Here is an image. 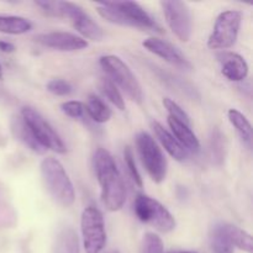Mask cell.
<instances>
[{"mask_svg": "<svg viewBox=\"0 0 253 253\" xmlns=\"http://www.w3.org/2000/svg\"><path fill=\"white\" fill-rule=\"evenodd\" d=\"M98 12L111 24L150 30L162 34L163 30L155 19L136 1H104L98 4Z\"/></svg>", "mask_w": 253, "mask_h": 253, "instance_id": "2", "label": "cell"}, {"mask_svg": "<svg viewBox=\"0 0 253 253\" xmlns=\"http://www.w3.org/2000/svg\"><path fill=\"white\" fill-rule=\"evenodd\" d=\"M163 253H198L195 251H170V252H163Z\"/></svg>", "mask_w": 253, "mask_h": 253, "instance_id": "31", "label": "cell"}, {"mask_svg": "<svg viewBox=\"0 0 253 253\" xmlns=\"http://www.w3.org/2000/svg\"><path fill=\"white\" fill-rule=\"evenodd\" d=\"M124 158H125V165L127 167L128 174H130L131 179L135 183V185H137L138 188H142V178H141L140 172L137 170L135 165V158H133L132 150L130 147H125L124 150Z\"/></svg>", "mask_w": 253, "mask_h": 253, "instance_id": "27", "label": "cell"}, {"mask_svg": "<svg viewBox=\"0 0 253 253\" xmlns=\"http://www.w3.org/2000/svg\"><path fill=\"white\" fill-rule=\"evenodd\" d=\"M94 168L100 185V197L104 207L109 211H118L125 204V184L114 157L105 148L96 150L94 155Z\"/></svg>", "mask_w": 253, "mask_h": 253, "instance_id": "1", "label": "cell"}, {"mask_svg": "<svg viewBox=\"0 0 253 253\" xmlns=\"http://www.w3.org/2000/svg\"><path fill=\"white\" fill-rule=\"evenodd\" d=\"M11 130L12 132H14L15 137L19 141H21L25 146H27V147L30 148V150H32L36 153L44 152V148H42L41 146L39 145L36 138L34 137V135H32L31 131H30V128L27 127V125L24 123V120H22L21 118H16L12 120Z\"/></svg>", "mask_w": 253, "mask_h": 253, "instance_id": "21", "label": "cell"}, {"mask_svg": "<svg viewBox=\"0 0 253 253\" xmlns=\"http://www.w3.org/2000/svg\"><path fill=\"white\" fill-rule=\"evenodd\" d=\"M227 234H229L230 240H231L234 247L242 250V251L247 253L253 252V241L252 236L249 232L244 231L240 227L235 226V225L227 224Z\"/></svg>", "mask_w": 253, "mask_h": 253, "instance_id": "23", "label": "cell"}, {"mask_svg": "<svg viewBox=\"0 0 253 253\" xmlns=\"http://www.w3.org/2000/svg\"><path fill=\"white\" fill-rule=\"evenodd\" d=\"M142 46L147 51H150L151 53L161 57L167 63L172 64L177 68L183 69V71H190L193 68L192 63L185 58L184 54L177 47H174L172 43L165 41V40L157 39V37H150V39L145 40L142 42Z\"/></svg>", "mask_w": 253, "mask_h": 253, "instance_id": "12", "label": "cell"}, {"mask_svg": "<svg viewBox=\"0 0 253 253\" xmlns=\"http://www.w3.org/2000/svg\"><path fill=\"white\" fill-rule=\"evenodd\" d=\"M40 170L43 185L52 199L63 208L72 207L76 200V193L62 163L56 158L47 157L41 162Z\"/></svg>", "mask_w": 253, "mask_h": 253, "instance_id": "4", "label": "cell"}, {"mask_svg": "<svg viewBox=\"0 0 253 253\" xmlns=\"http://www.w3.org/2000/svg\"><path fill=\"white\" fill-rule=\"evenodd\" d=\"M21 119L42 148H48L59 155L67 152V147L62 138L39 111L30 106H25L21 110Z\"/></svg>", "mask_w": 253, "mask_h": 253, "instance_id": "7", "label": "cell"}, {"mask_svg": "<svg viewBox=\"0 0 253 253\" xmlns=\"http://www.w3.org/2000/svg\"><path fill=\"white\" fill-rule=\"evenodd\" d=\"M46 88L49 93L58 96H67L73 91V86L71 85V83L61 78L51 79V81L47 83Z\"/></svg>", "mask_w": 253, "mask_h": 253, "instance_id": "28", "label": "cell"}, {"mask_svg": "<svg viewBox=\"0 0 253 253\" xmlns=\"http://www.w3.org/2000/svg\"><path fill=\"white\" fill-rule=\"evenodd\" d=\"M133 209L141 222L155 227L157 231L167 234L175 229V219L169 210L148 195H137Z\"/></svg>", "mask_w": 253, "mask_h": 253, "instance_id": "6", "label": "cell"}, {"mask_svg": "<svg viewBox=\"0 0 253 253\" xmlns=\"http://www.w3.org/2000/svg\"><path fill=\"white\" fill-rule=\"evenodd\" d=\"M61 110L62 113L72 119H81L83 118L84 114H86L85 104L78 100H71L61 104Z\"/></svg>", "mask_w": 253, "mask_h": 253, "instance_id": "29", "label": "cell"}, {"mask_svg": "<svg viewBox=\"0 0 253 253\" xmlns=\"http://www.w3.org/2000/svg\"><path fill=\"white\" fill-rule=\"evenodd\" d=\"M106 253H120L119 251H110V252H106Z\"/></svg>", "mask_w": 253, "mask_h": 253, "instance_id": "33", "label": "cell"}, {"mask_svg": "<svg viewBox=\"0 0 253 253\" xmlns=\"http://www.w3.org/2000/svg\"><path fill=\"white\" fill-rule=\"evenodd\" d=\"M52 253H81L77 232L71 227L62 230L54 240Z\"/></svg>", "mask_w": 253, "mask_h": 253, "instance_id": "18", "label": "cell"}, {"mask_svg": "<svg viewBox=\"0 0 253 253\" xmlns=\"http://www.w3.org/2000/svg\"><path fill=\"white\" fill-rule=\"evenodd\" d=\"M37 43L48 48L63 52H73L88 47V42L83 37L77 36L71 32H48L35 37Z\"/></svg>", "mask_w": 253, "mask_h": 253, "instance_id": "13", "label": "cell"}, {"mask_svg": "<svg viewBox=\"0 0 253 253\" xmlns=\"http://www.w3.org/2000/svg\"><path fill=\"white\" fill-rule=\"evenodd\" d=\"M15 49H16V47H15L11 42L0 40V52H4V53H12Z\"/></svg>", "mask_w": 253, "mask_h": 253, "instance_id": "30", "label": "cell"}, {"mask_svg": "<svg viewBox=\"0 0 253 253\" xmlns=\"http://www.w3.org/2000/svg\"><path fill=\"white\" fill-rule=\"evenodd\" d=\"M221 73L231 82H242L249 76V64L242 56L232 52L219 54Z\"/></svg>", "mask_w": 253, "mask_h": 253, "instance_id": "14", "label": "cell"}, {"mask_svg": "<svg viewBox=\"0 0 253 253\" xmlns=\"http://www.w3.org/2000/svg\"><path fill=\"white\" fill-rule=\"evenodd\" d=\"M99 88H100L101 93L104 94L106 99L110 101L111 104L116 106L119 110H125V101H124L123 95H121L120 90L118 89V86L108 78H100V82H99Z\"/></svg>", "mask_w": 253, "mask_h": 253, "instance_id": "24", "label": "cell"}, {"mask_svg": "<svg viewBox=\"0 0 253 253\" xmlns=\"http://www.w3.org/2000/svg\"><path fill=\"white\" fill-rule=\"evenodd\" d=\"M167 123L169 128L172 130L173 136L175 140L188 151L192 153H198L200 151V142L195 133L193 132L190 126L185 125V124L180 123V121L175 120L168 116Z\"/></svg>", "mask_w": 253, "mask_h": 253, "instance_id": "16", "label": "cell"}, {"mask_svg": "<svg viewBox=\"0 0 253 253\" xmlns=\"http://www.w3.org/2000/svg\"><path fill=\"white\" fill-rule=\"evenodd\" d=\"M242 14L236 10H227L216 17L214 29L208 40L210 49H227L232 47L239 36Z\"/></svg>", "mask_w": 253, "mask_h": 253, "instance_id": "9", "label": "cell"}, {"mask_svg": "<svg viewBox=\"0 0 253 253\" xmlns=\"http://www.w3.org/2000/svg\"><path fill=\"white\" fill-rule=\"evenodd\" d=\"M2 78V68H1V64H0V79Z\"/></svg>", "mask_w": 253, "mask_h": 253, "instance_id": "32", "label": "cell"}, {"mask_svg": "<svg viewBox=\"0 0 253 253\" xmlns=\"http://www.w3.org/2000/svg\"><path fill=\"white\" fill-rule=\"evenodd\" d=\"M141 251L142 253H163V242L161 237L153 232L143 235Z\"/></svg>", "mask_w": 253, "mask_h": 253, "instance_id": "26", "label": "cell"}, {"mask_svg": "<svg viewBox=\"0 0 253 253\" xmlns=\"http://www.w3.org/2000/svg\"><path fill=\"white\" fill-rule=\"evenodd\" d=\"M226 222H216L209 232V245L212 253H234V245L227 234Z\"/></svg>", "mask_w": 253, "mask_h": 253, "instance_id": "17", "label": "cell"}, {"mask_svg": "<svg viewBox=\"0 0 253 253\" xmlns=\"http://www.w3.org/2000/svg\"><path fill=\"white\" fill-rule=\"evenodd\" d=\"M163 14L173 34L183 42L189 41L192 36V16L187 2L178 0L161 1Z\"/></svg>", "mask_w": 253, "mask_h": 253, "instance_id": "11", "label": "cell"}, {"mask_svg": "<svg viewBox=\"0 0 253 253\" xmlns=\"http://www.w3.org/2000/svg\"><path fill=\"white\" fill-rule=\"evenodd\" d=\"M32 29L30 20L21 16H5L0 15V32L7 35L26 34Z\"/></svg>", "mask_w": 253, "mask_h": 253, "instance_id": "22", "label": "cell"}, {"mask_svg": "<svg viewBox=\"0 0 253 253\" xmlns=\"http://www.w3.org/2000/svg\"><path fill=\"white\" fill-rule=\"evenodd\" d=\"M136 147L146 172L155 183H162L167 175V160L155 138L147 132L136 136Z\"/></svg>", "mask_w": 253, "mask_h": 253, "instance_id": "8", "label": "cell"}, {"mask_svg": "<svg viewBox=\"0 0 253 253\" xmlns=\"http://www.w3.org/2000/svg\"><path fill=\"white\" fill-rule=\"evenodd\" d=\"M85 113L89 118L98 124H104L110 120L111 110L109 106L95 94H90L85 104Z\"/></svg>", "mask_w": 253, "mask_h": 253, "instance_id": "20", "label": "cell"}, {"mask_svg": "<svg viewBox=\"0 0 253 253\" xmlns=\"http://www.w3.org/2000/svg\"><path fill=\"white\" fill-rule=\"evenodd\" d=\"M152 130L153 132H155L156 137L158 138V141H160L161 145H162V147L165 148L174 160L179 161V162L187 160L188 156H189V152L175 140L174 136H173L167 128L163 127V126L161 125L160 123H157V121H153Z\"/></svg>", "mask_w": 253, "mask_h": 253, "instance_id": "15", "label": "cell"}, {"mask_svg": "<svg viewBox=\"0 0 253 253\" xmlns=\"http://www.w3.org/2000/svg\"><path fill=\"white\" fill-rule=\"evenodd\" d=\"M35 4L46 15L52 17L68 19L74 29L83 36V39L91 41H101L104 32L101 27L82 9L79 5L71 1H36Z\"/></svg>", "mask_w": 253, "mask_h": 253, "instance_id": "3", "label": "cell"}, {"mask_svg": "<svg viewBox=\"0 0 253 253\" xmlns=\"http://www.w3.org/2000/svg\"><path fill=\"white\" fill-rule=\"evenodd\" d=\"M163 106L167 109L168 114H169V118L175 119V120L180 121V123L185 124V125L190 126V118L187 113L184 111V109L180 108L174 100H172L170 98H163L162 100Z\"/></svg>", "mask_w": 253, "mask_h": 253, "instance_id": "25", "label": "cell"}, {"mask_svg": "<svg viewBox=\"0 0 253 253\" xmlns=\"http://www.w3.org/2000/svg\"><path fill=\"white\" fill-rule=\"evenodd\" d=\"M99 62L104 72L108 74V78L115 85L120 86L131 100L137 104L142 103L143 91L141 84L138 83L135 74L131 72V69L123 59L119 58L118 56L108 54V56L101 57Z\"/></svg>", "mask_w": 253, "mask_h": 253, "instance_id": "5", "label": "cell"}, {"mask_svg": "<svg viewBox=\"0 0 253 253\" xmlns=\"http://www.w3.org/2000/svg\"><path fill=\"white\" fill-rule=\"evenodd\" d=\"M227 118L229 121L231 123V125L236 128L237 133L241 137L244 145L247 146V148L251 150L252 148V126L250 124L249 119L244 115V114L240 113L236 109H230L229 113H227Z\"/></svg>", "mask_w": 253, "mask_h": 253, "instance_id": "19", "label": "cell"}, {"mask_svg": "<svg viewBox=\"0 0 253 253\" xmlns=\"http://www.w3.org/2000/svg\"><path fill=\"white\" fill-rule=\"evenodd\" d=\"M82 236L85 253H100L106 244L105 222L100 210L88 207L82 212Z\"/></svg>", "mask_w": 253, "mask_h": 253, "instance_id": "10", "label": "cell"}]
</instances>
